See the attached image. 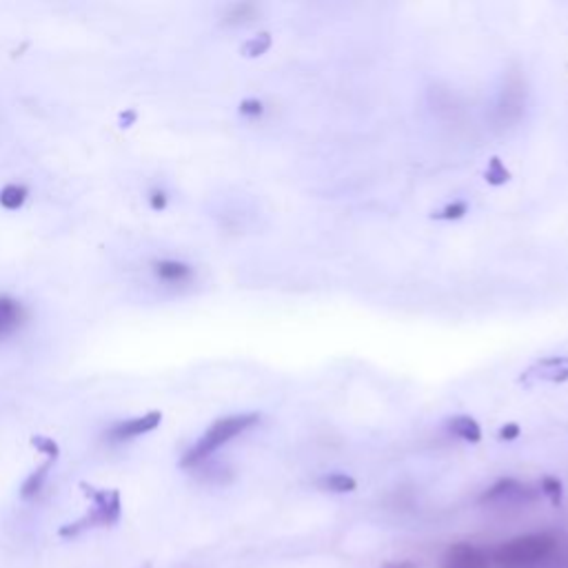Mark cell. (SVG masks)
I'll use <instances>...</instances> for the list:
<instances>
[{"mask_svg": "<svg viewBox=\"0 0 568 568\" xmlns=\"http://www.w3.org/2000/svg\"><path fill=\"white\" fill-rule=\"evenodd\" d=\"M440 568H490V557L486 551L460 542L447 548Z\"/></svg>", "mask_w": 568, "mask_h": 568, "instance_id": "obj_8", "label": "cell"}, {"mask_svg": "<svg viewBox=\"0 0 568 568\" xmlns=\"http://www.w3.org/2000/svg\"><path fill=\"white\" fill-rule=\"evenodd\" d=\"M256 12H258V8L251 5V3H236V5L227 8L223 23L232 25V27H238V25L249 23L256 16Z\"/></svg>", "mask_w": 568, "mask_h": 568, "instance_id": "obj_15", "label": "cell"}, {"mask_svg": "<svg viewBox=\"0 0 568 568\" xmlns=\"http://www.w3.org/2000/svg\"><path fill=\"white\" fill-rule=\"evenodd\" d=\"M484 180H486L490 187H502V185H507V182L511 180V171L507 169V165H505L500 158L493 156V158L488 161V165H486Z\"/></svg>", "mask_w": 568, "mask_h": 568, "instance_id": "obj_14", "label": "cell"}, {"mask_svg": "<svg viewBox=\"0 0 568 568\" xmlns=\"http://www.w3.org/2000/svg\"><path fill=\"white\" fill-rule=\"evenodd\" d=\"M382 568H419V566L411 559H404V561H387Z\"/></svg>", "mask_w": 568, "mask_h": 568, "instance_id": "obj_23", "label": "cell"}, {"mask_svg": "<svg viewBox=\"0 0 568 568\" xmlns=\"http://www.w3.org/2000/svg\"><path fill=\"white\" fill-rule=\"evenodd\" d=\"M271 45H273V38H271V34L269 32H260L258 36H253V38H249L245 45H242V56L245 58H258V56H262V54H267L269 49H271Z\"/></svg>", "mask_w": 568, "mask_h": 568, "instance_id": "obj_17", "label": "cell"}, {"mask_svg": "<svg viewBox=\"0 0 568 568\" xmlns=\"http://www.w3.org/2000/svg\"><path fill=\"white\" fill-rule=\"evenodd\" d=\"M557 548V542L548 533L520 535L502 546H497L490 555V561L500 568H533L546 561Z\"/></svg>", "mask_w": 568, "mask_h": 568, "instance_id": "obj_3", "label": "cell"}, {"mask_svg": "<svg viewBox=\"0 0 568 568\" xmlns=\"http://www.w3.org/2000/svg\"><path fill=\"white\" fill-rule=\"evenodd\" d=\"M522 436V429H520V424H516V422H509V424H505L500 431H497V440L500 442H513V440H518Z\"/></svg>", "mask_w": 568, "mask_h": 568, "instance_id": "obj_21", "label": "cell"}, {"mask_svg": "<svg viewBox=\"0 0 568 568\" xmlns=\"http://www.w3.org/2000/svg\"><path fill=\"white\" fill-rule=\"evenodd\" d=\"M258 422H260V413H236L216 419L202 434V438L182 455L180 466L189 471L206 464L213 453H218L225 445L253 429V426H258Z\"/></svg>", "mask_w": 568, "mask_h": 568, "instance_id": "obj_1", "label": "cell"}, {"mask_svg": "<svg viewBox=\"0 0 568 568\" xmlns=\"http://www.w3.org/2000/svg\"><path fill=\"white\" fill-rule=\"evenodd\" d=\"M540 493L546 495L553 507H561V497H564V486L561 480L553 477V475H544L540 480Z\"/></svg>", "mask_w": 568, "mask_h": 568, "instance_id": "obj_18", "label": "cell"}, {"mask_svg": "<svg viewBox=\"0 0 568 568\" xmlns=\"http://www.w3.org/2000/svg\"><path fill=\"white\" fill-rule=\"evenodd\" d=\"M445 429L449 436L466 442V445H480L482 442V426L471 415H453L445 422Z\"/></svg>", "mask_w": 568, "mask_h": 568, "instance_id": "obj_10", "label": "cell"}, {"mask_svg": "<svg viewBox=\"0 0 568 568\" xmlns=\"http://www.w3.org/2000/svg\"><path fill=\"white\" fill-rule=\"evenodd\" d=\"M83 493L87 495V500L92 502V509L76 522H69L64 526H60L58 535L64 540L79 537L87 531L94 529H109L114 524L120 522L122 516V502H120V493L116 488H96L90 484H81Z\"/></svg>", "mask_w": 568, "mask_h": 568, "instance_id": "obj_2", "label": "cell"}, {"mask_svg": "<svg viewBox=\"0 0 568 568\" xmlns=\"http://www.w3.org/2000/svg\"><path fill=\"white\" fill-rule=\"evenodd\" d=\"M29 322V311L25 303L14 296L0 294V342L10 340L12 335L21 333Z\"/></svg>", "mask_w": 568, "mask_h": 568, "instance_id": "obj_7", "label": "cell"}, {"mask_svg": "<svg viewBox=\"0 0 568 568\" xmlns=\"http://www.w3.org/2000/svg\"><path fill=\"white\" fill-rule=\"evenodd\" d=\"M466 213H469V202L455 200V202L442 206L440 211L431 213V218H434V221H442V223H453V221H462V218L466 216Z\"/></svg>", "mask_w": 568, "mask_h": 568, "instance_id": "obj_16", "label": "cell"}, {"mask_svg": "<svg viewBox=\"0 0 568 568\" xmlns=\"http://www.w3.org/2000/svg\"><path fill=\"white\" fill-rule=\"evenodd\" d=\"M238 111H240V116L256 120V118H260V116L264 114V105H262V100H258V98H247V100L240 103Z\"/></svg>", "mask_w": 568, "mask_h": 568, "instance_id": "obj_20", "label": "cell"}, {"mask_svg": "<svg viewBox=\"0 0 568 568\" xmlns=\"http://www.w3.org/2000/svg\"><path fill=\"white\" fill-rule=\"evenodd\" d=\"M54 464H56L54 458H45V462L23 482V486H21V497H25V500H32V497L40 495V490H43V486L47 484V477H49V471L54 469Z\"/></svg>", "mask_w": 568, "mask_h": 568, "instance_id": "obj_11", "label": "cell"}, {"mask_svg": "<svg viewBox=\"0 0 568 568\" xmlns=\"http://www.w3.org/2000/svg\"><path fill=\"white\" fill-rule=\"evenodd\" d=\"M318 488L324 490V493H335V495H346V493H353L355 488H358V482H355V477L346 475V473H329V475H322L318 477Z\"/></svg>", "mask_w": 568, "mask_h": 568, "instance_id": "obj_12", "label": "cell"}, {"mask_svg": "<svg viewBox=\"0 0 568 568\" xmlns=\"http://www.w3.org/2000/svg\"><path fill=\"white\" fill-rule=\"evenodd\" d=\"M150 204L154 211H165L169 204V196L165 189H152L150 193Z\"/></svg>", "mask_w": 568, "mask_h": 568, "instance_id": "obj_22", "label": "cell"}, {"mask_svg": "<svg viewBox=\"0 0 568 568\" xmlns=\"http://www.w3.org/2000/svg\"><path fill=\"white\" fill-rule=\"evenodd\" d=\"M568 382V355H548L533 363L522 376L520 384L524 389H533L537 384H564Z\"/></svg>", "mask_w": 568, "mask_h": 568, "instance_id": "obj_5", "label": "cell"}, {"mask_svg": "<svg viewBox=\"0 0 568 568\" xmlns=\"http://www.w3.org/2000/svg\"><path fill=\"white\" fill-rule=\"evenodd\" d=\"M152 273L158 282L165 284V287H185V284L193 282V277H196V269L189 262L176 260V258L154 260Z\"/></svg>", "mask_w": 568, "mask_h": 568, "instance_id": "obj_9", "label": "cell"}, {"mask_svg": "<svg viewBox=\"0 0 568 568\" xmlns=\"http://www.w3.org/2000/svg\"><path fill=\"white\" fill-rule=\"evenodd\" d=\"M32 445H34V449L40 451L45 458H54V460H58V455H60V449H58V445H56L51 438L36 436V438H32Z\"/></svg>", "mask_w": 568, "mask_h": 568, "instance_id": "obj_19", "label": "cell"}, {"mask_svg": "<svg viewBox=\"0 0 568 568\" xmlns=\"http://www.w3.org/2000/svg\"><path fill=\"white\" fill-rule=\"evenodd\" d=\"M163 422V413L161 411H150L140 417H131V419H122L111 424L109 429L105 431V440L109 445H125L131 442L140 436H147L152 431H156Z\"/></svg>", "mask_w": 568, "mask_h": 568, "instance_id": "obj_6", "label": "cell"}, {"mask_svg": "<svg viewBox=\"0 0 568 568\" xmlns=\"http://www.w3.org/2000/svg\"><path fill=\"white\" fill-rule=\"evenodd\" d=\"M540 488L516 477H502L480 495L482 507H526L540 500Z\"/></svg>", "mask_w": 568, "mask_h": 568, "instance_id": "obj_4", "label": "cell"}, {"mask_svg": "<svg viewBox=\"0 0 568 568\" xmlns=\"http://www.w3.org/2000/svg\"><path fill=\"white\" fill-rule=\"evenodd\" d=\"M29 198V189L25 185H8L0 189V206H5L8 211L21 209Z\"/></svg>", "mask_w": 568, "mask_h": 568, "instance_id": "obj_13", "label": "cell"}]
</instances>
